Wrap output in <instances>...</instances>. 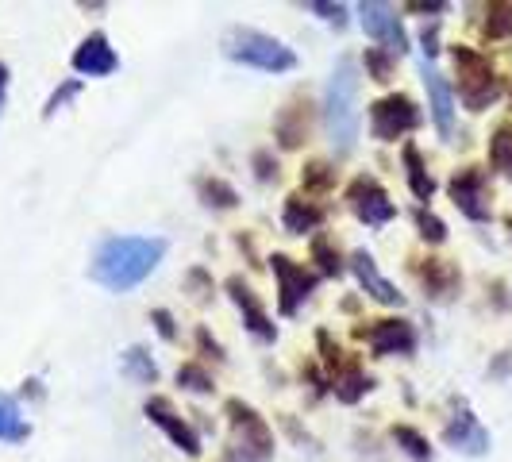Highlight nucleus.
Instances as JSON below:
<instances>
[{
    "mask_svg": "<svg viewBox=\"0 0 512 462\" xmlns=\"http://www.w3.org/2000/svg\"><path fill=\"white\" fill-rule=\"evenodd\" d=\"M389 436H393V443H397L412 462H432V443L420 436L416 428H409V424H393Z\"/></svg>",
    "mask_w": 512,
    "mask_h": 462,
    "instance_id": "obj_26",
    "label": "nucleus"
},
{
    "mask_svg": "<svg viewBox=\"0 0 512 462\" xmlns=\"http://www.w3.org/2000/svg\"><path fill=\"white\" fill-rule=\"evenodd\" d=\"M185 285L193 289V301H208V297H212V278H208L201 266H197V270H189Z\"/></svg>",
    "mask_w": 512,
    "mask_h": 462,
    "instance_id": "obj_37",
    "label": "nucleus"
},
{
    "mask_svg": "<svg viewBox=\"0 0 512 462\" xmlns=\"http://www.w3.org/2000/svg\"><path fill=\"white\" fill-rule=\"evenodd\" d=\"M416 278H420V285L428 289V297H436V301H451L455 293H459V270L447 262V258H420L416 266Z\"/></svg>",
    "mask_w": 512,
    "mask_h": 462,
    "instance_id": "obj_19",
    "label": "nucleus"
},
{
    "mask_svg": "<svg viewBox=\"0 0 512 462\" xmlns=\"http://www.w3.org/2000/svg\"><path fill=\"white\" fill-rule=\"evenodd\" d=\"M359 24L366 31V39L382 43V51H389L393 58L409 51V35L401 27V16L389 4H359Z\"/></svg>",
    "mask_w": 512,
    "mask_h": 462,
    "instance_id": "obj_12",
    "label": "nucleus"
},
{
    "mask_svg": "<svg viewBox=\"0 0 512 462\" xmlns=\"http://www.w3.org/2000/svg\"><path fill=\"white\" fill-rule=\"evenodd\" d=\"M436 39H439V27L432 24V27H424V35H420V43H424V54H428V58H436Z\"/></svg>",
    "mask_w": 512,
    "mask_h": 462,
    "instance_id": "obj_40",
    "label": "nucleus"
},
{
    "mask_svg": "<svg viewBox=\"0 0 512 462\" xmlns=\"http://www.w3.org/2000/svg\"><path fill=\"white\" fill-rule=\"evenodd\" d=\"M31 436V424L20 412V401L12 393H0V443H24Z\"/></svg>",
    "mask_w": 512,
    "mask_h": 462,
    "instance_id": "obj_22",
    "label": "nucleus"
},
{
    "mask_svg": "<svg viewBox=\"0 0 512 462\" xmlns=\"http://www.w3.org/2000/svg\"><path fill=\"white\" fill-rule=\"evenodd\" d=\"M420 74H424V89H428V108H432L436 131L443 139H451V135H455V89L447 85V77L439 74L428 58H424Z\"/></svg>",
    "mask_w": 512,
    "mask_h": 462,
    "instance_id": "obj_15",
    "label": "nucleus"
},
{
    "mask_svg": "<svg viewBox=\"0 0 512 462\" xmlns=\"http://www.w3.org/2000/svg\"><path fill=\"white\" fill-rule=\"evenodd\" d=\"M143 412H147V420H151L154 428H162V432H166V439H170L178 451H185L189 459H197V455H201V436H197V432H193V424L174 409V401H170V397H147Z\"/></svg>",
    "mask_w": 512,
    "mask_h": 462,
    "instance_id": "obj_10",
    "label": "nucleus"
},
{
    "mask_svg": "<svg viewBox=\"0 0 512 462\" xmlns=\"http://www.w3.org/2000/svg\"><path fill=\"white\" fill-rule=\"evenodd\" d=\"M124 374L139 385L158 382V366H154V359L143 351V347H128V351H124Z\"/></svg>",
    "mask_w": 512,
    "mask_h": 462,
    "instance_id": "obj_27",
    "label": "nucleus"
},
{
    "mask_svg": "<svg viewBox=\"0 0 512 462\" xmlns=\"http://www.w3.org/2000/svg\"><path fill=\"white\" fill-rule=\"evenodd\" d=\"M220 47H224V58L262 70V74H289L297 66V54L289 51L282 39H274L258 27H228Z\"/></svg>",
    "mask_w": 512,
    "mask_h": 462,
    "instance_id": "obj_3",
    "label": "nucleus"
},
{
    "mask_svg": "<svg viewBox=\"0 0 512 462\" xmlns=\"http://www.w3.org/2000/svg\"><path fill=\"white\" fill-rule=\"evenodd\" d=\"M447 193H451V201H455V208H459L466 220L486 224L489 216H493V208H489L486 170H478V166H466V170H459L455 178L447 181Z\"/></svg>",
    "mask_w": 512,
    "mask_h": 462,
    "instance_id": "obj_8",
    "label": "nucleus"
},
{
    "mask_svg": "<svg viewBox=\"0 0 512 462\" xmlns=\"http://www.w3.org/2000/svg\"><path fill=\"white\" fill-rule=\"evenodd\" d=\"M332 166L328 162H308L305 170H301V185H305L308 193H324V189H332Z\"/></svg>",
    "mask_w": 512,
    "mask_h": 462,
    "instance_id": "obj_32",
    "label": "nucleus"
},
{
    "mask_svg": "<svg viewBox=\"0 0 512 462\" xmlns=\"http://www.w3.org/2000/svg\"><path fill=\"white\" fill-rule=\"evenodd\" d=\"M77 89H81V81H66L62 89H54L51 101H47V108H43V116H54L58 108H66V101H74V97H77Z\"/></svg>",
    "mask_w": 512,
    "mask_h": 462,
    "instance_id": "obj_35",
    "label": "nucleus"
},
{
    "mask_svg": "<svg viewBox=\"0 0 512 462\" xmlns=\"http://www.w3.org/2000/svg\"><path fill=\"white\" fill-rule=\"evenodd\" d=\"M224 412H228L231 447H235V451H243L247 459H255V462L274 459V432H270V424H266L247 401L231 397L228 405H224Z\"/></svg>",
    "mask_w": 512,
    "mask_h": 462,
    "instance_id": "obj_5",
    "label": "nucleus"
},
{
    "mask_svg": "<svg viewBox=\"0 0 512 462\" xmlns=\"http://www.w3.org/2000/svg\"><path fill=\"white\" fill-rule=\"evenodd\" d=\"M162 255H166V239L158 235H108L93 251L89 278L108 293H128L151 278Z\"/></svg>",
    "mask_w": 512,
    "mask_h": 462,
    "instance_id": "obj_1",
    "label": "nucleus"
},
{
    "mask_svg": "<svg viewBox=\"0 0 512 462\" xmlns=\"http://www.w3.org/2000/svg\"><path fill=\"white\" fill-rule=\"evenodd\" d=\"M308 12H316L320 20H328V24H335V27L347 24V8H343V4H324V0H312V4H308Z\"/></svg>",
    "mask_w": 512,
    "mask_h": 462,
    "instance_id": "obj_34",
    "label": "nucleus"
},
{
    "mask_svg": "<svg viewBox=\"0 0 512 462\" xmlns=\"http://www.w3.org/2000/svg\"><path fill=\"white\" fill-rule=\"evenodd\" d=\"M351 270H355L359 285L374 297V301H382V305H397V308L405 305V293L389 282V278H382V270H378V262H374L370 251H355V255H351Z\"/></svg>",
    "mask_w": 512,
    "mask_h": 462,
    "instance_id": "obj_18",
    "label": "nucleus"
},
{
    "mask_svg": "<svg viewBox=\"0 0 512 462\" xmlns=\"http://www.w3.org/2000/svg\"><path fill=\"white\" fill-rule=\"evenodd\" d=\"M443 443L451 447V451H459V455H486L489 451V432L478 424V416L466 409V405H455V416L447 420V428H443Z\"/></svg>",
    "mask_w": 512,
    "mask_h": 462,
    "instance_id": "obj_13",
    "label": "nucleus"
},
{
    "mask_svg": "<svg viewBox=\"0 0 512 462\" xmlns=\"http://www.w3.org/2000/svg\"><path fill=\"white\" fill-rule=\"evenodd\" d=\"M412 220H416V231H420V239H428V243H443V239H447V224L439 220L436 212H428V208H416V212H412Z\"/></svg>",
    "mask_w": 512,
    "mask_h": 462,
    "instance_id": "obj_30",
    "label": "nucleus"
},
{
    "mask_svg": "<svg viewBox=\"0 0 512 462\" xmlns=\"http://www.w3.org/2000/svg\"><path fill=\"white\" fill-rule=\"evenodd\" d=\"M405 178H409V189L416 193V201H432V193H436V181L428 174V166H424V158L416 147H405Z\"/></svg>",
    "mask_w": 512,
    "mask_h": 462,
    "instance_id": "obj_23",
    "label": "nucleus"
},
{
    "mask_svg": "<svg viewBox=\"0 0 512 462\" xmlns=\"http://www.w3.org/2000/svg\"><path fill=\"white\" fill-rule=\"evenodd\" d=\"M347 208L359 216L366 228H385L393 216H397V205L389 201V193L382 189V181L370 178V174H359V178L347 185Z\"/></svg>",
    "mask_w": 512,
    "mask_h": 462,
    "instance_id": "obj_7",
    "label": "nucleus"
},
{
    "mask_svg": "<svg viewBox=\"0 0 512 462\" xmlns=\"http://www.w3.org/2000/svg\"><path fill=\"white\" fill-rule=\"evenodd\" d=\"M509 228H512V220H509Z\"/></svg>",
    "mask_w": 512,
    "mask_h": 462,
    "instance_id": "obj_44",
    "label": "nucleus"
},
{
    "mask_svg": "<svg viewBox=\"0 0 512 462\" xmlns=\"http://www.w3.org/2000/svg\"><path fill=\"white\" fill-rule=\"evenodd\" d=\"M489 162L493 170H501L512 181V124H501L489 139Z\"/></svg>",
    "mask_w": 512,
    "mask_h": 462,
    "instance_id": "obj_28",
    "label": "nucleus"
},
{
    "mask_svg": "<svg viewBox=\"0 0 512 462\" xmlns=\"http://www.w3.org/2000/svg\"><path fill=\"white\" fill-rule=\"evenodd\" d=\"M312 262H316V270L324 278H339L347 270L343 258H339V247H335L328 235H312Z\"/></svg>",
    "mask_w": 512,
    "mask_h": 462,
    "instance_id": "obj_25",
    "label": "nucleus"
},
{
    "mask_svg": "<svg viewBox=\"0 0 512 462\" xmlns=\"http://www.w3.org/2000/svg\"><path fill=\"white\" fill-rule=\"evenodd\" d=\"M228 462H255V459H247L243 451H235V447H228Z\"/></svg>",
    "mask_w": 512,
    "mask_h": 462,
    "instance_id": "obj_43",
    "label": "nucleus"
},
{
    "mask_svg": "<svg viewBox=\"0 0 512 462\" xmlns=\"http://www.w3.org/2000/svg\"><path fill=\"white\" fill-rule=\"evenodd\" d=\"M70 62H74V70L81 77H108V74H116V66H120L116 51L108 47V35H101V31H93V35L74 51Z\"/></svg>",
    "mask_w": 512,
    "mask_h": 462,
    "instance_id": "obj_17",
    "label": "nucleus"
},
{
    "mask_svg": "<svg viewBox=\"0 0 512 462\" xmlns=\"http://www.w3.org/2000/svg\"><path fill=\"white\" fill-rule=\"evenodd\" d=\"M228 297L235 301V308L243 312V324H247V332L255 335L258 343H274L278 339V328H274V320H270V312L262 308V301H258V293L251 289V285L243 282V278H228Z\"/></svg>",
    "mask_w": 512,
    "mask_h": 462,
    "instance_id": "obj_14",
    "label": "nucleus"
},
{
    "mask_svg": "<svg viewBox=\"0 0 512 462\" xmlns=\"http://www.w3.org/2000/svg\"><path fill=\"white\" fill-rule=\"evenodd\" d=\"M282 224L289 235H308V231H316L324 224V208L305 201V197H285V208H282Z\"/></svg>",
    "mask_w": 512,
    "mask_h": 462,
    "instance_id": "obj_20",
    "label": "nucleus"
},
{
    "mask_svg": "<svg viewBox=\"0 0 512 462\" xmlns=\"http://www.w3.org/2000/svg\"><path fill=\"white\" fill-rule=\"evenodd\" d=\"M178 385L193 389V393H212V374H208L205 366H197V362H185L178 370Z\"/></svg>",
    "mask_w": 512,
    "mask_h": 462,
    "instance_id": "obj_33",
    "label": "nucleus"
},
{
    "mask_svg": "<svg viewBox=\"0 0 512 462\" xmlns=\"http://www.w3.org/2000/svg\"><path fill=\"white\" fill-rule=\"evenodd\" d=\"M197 347H201V355H208V359L224 362V347L212 339V332H208V328H197Z\"/></svg>",
    "mask_w": 512,
    "mask_h": 462,
    "instance_id": "obj_39",
    "label": "nucleus"
},
{
    "mask_svg": "<svg viewBox=\"0 0 512 462\" xmlns=\"http://www.w3.org/2000/svg\"><path fill=\"white\" fill-rule=\"evenodd\" d=\"M359 89V62L351 54H343L335 62L332 77H328V93H324V128L339 154H351L355 139H359Z\"/></svg>",
    "mask_w": 512,
    "mask_h": 462,
    "instance_id": "obj_2",
    "label": "nucleus"
},
{
    "mask_svg": "<svg viewBox=\"0 0 512 462\" xmlns=\"http://www.w3.org/2000/svg\"><path fill=\"white\" fill-rule=\"evenodd\" d=\"M355 335H359L378 359L412 355L416 351V328H412L409 320H370L366 328H355Z\"/></svg>",
    "mask_w": 512,
    "mask_h": 462,
    "instance_id": "obj_11",
    "label": "nucleus"
},
{
    "mask_svg": "<svg viewBox=\"0 0 512 462\" xmlns=\"http://www.w3.org/2000/svg\"><path fill=\"white\" fill-rule=\"evenodd\" d=\"M308 128H312V104L308 97H289L285 108L274 116V135H278V143H282L285 151H297L301 143L308 139Z\"/></svg>",
    "mask_w": 512,
    "mask_h": 462,
    "instance_id": "obj_16",
    "label": "nucleus"
},
{
    "mask_svg": "<svg viewBox=\"0 0 512 462\" xmlns=\"http://www.w3.org/2000/svg\"><path fill=\"white\" fill-rule=\"evenodd\" d=\"M455 70H459V97L470 112H486L501 97V77L482 51L455 47Z\"/></svg>",
    "mask_w": 512,
    "mask_h": 462,
    "instance_id": "obj_4",
    "label": "nucleus"
},
{
    "mask_svg": "<svg viewBox=\"0 0 512 462\" xmlns=\"http://www.w3.org/2000/svg\"><path fill=\"white\" fill-rule=\"evenodd\" d=\"M332 389H335V401L355 405V401H362L374 389V382H370V374H362L359 366H339L332 374Z\"/></svg>",
    "mask_w": 512,
    "mask_h": 462,
    "instance_id": "obj_21",
    "label": "nucleus"
},
{
    "mask_svg": "<svg viewBox=\"0 0 512 462\" xmlns=\"http://www.w3.org/2000/svg\"><path fill=\"white\" fill-rule=\"evenodd\" d=\"M486 35L489 39H509L512 35V4H489Z\"/></svg>",
    "mask_w": 512,
    "mask_h": 462,
    "instance_id": "obj_31",
    "label": "nucleus"
},
{
    "mask_svg": "<svg viewBox=\"0 0 512 462\" xmlns=\"http://www.w3.org/2000/svg\"><path fill=\"white\" fill-rule=\"evenodd\" d=\"M151 320H154V328H158V335H162L166 343H174V339H178V328H174V316H170L166 308H154Z\"/></svg>",
    "mask_w": 512,
    "mask_h": 462,
    "instance_id": "obj_38",
    "label": "nucleus"
},
{
    "mask_svg": "<svg viewBox=\"0 0 512 462\" xmlns=\"http://www.w3.org/2000/svg\"><path fill=\"white\" fill-rule=\"evenodd\" d=\"M251 166H255V178L258 181H274V178H278V158H274L270 151H255Z\"/></svg>",
    "mask_w": 512,
    "mask_h": 462,
    "instance_id": "obj_36",
    "label": "nucleus"
},
{
    "mask_svg": "<svg viewBox=\"0 0 512 462\" xmlns=\"http://www.w3.org/2000/svg\"><path fill=\"white\" fill-rule=\"evenodd\" d=\"M409 8H412V12H443V4H439V0H432V4H424V0H412Z\"/></svg>",
    "mask_w": 512,
    "mask_h": 462,
    "instance_id": "obj_41",
    "label": "nucleus"
},
{
    "mask_svg": "<svg viewBox=\"0 0 512 462\" xmlns=\"http://www.w3.org/2000/svg\"><path fill=\"white\" fill-rule=\"evenodd\" d=\"M362 66H366V77H374V81H389V77H393V54L382 51V47H366Z\"/></svg>",
    "mask_w": 512,
    "mask_h": 462,
    "instance_id": "obj_29",
    "label": "nucleus"
},
{
    "mask_svg": "<svg viewBox=\"0 0 512 462\" xmlns=\"http://www.w3.org/2000/svg\"><path fill=\"white\" fill-rule=\"evenodd\" d=\"M197 197L205 201L208 208H220V212H228V208L239 205V193L231 189L224 178H197Z\"/></svg>",
    "mask_w": 512,
    "mask_h": 462,
    "instance_id": "obj_24",
    "label": "nucleus"
},
{
    "mask_svg": "<svg viewBox=\"0 0 512 462\" xmlns=\"http://www.w3.org/2000/svg\"><path fill=\"white\" fill-rule=\"evenodd\" d=\"M4 93H8V66L0 62V108H4Z\"/></svg>",
    "mask_w": 512,
    "mask_h": 462,
    "instance_id": "obj_42",
    "label": "nucleus"
},
{
    "mask_svg": "<svg viewBox=\"0 0 512 462\" xmlns=\"http://www.w3.org/2000/svg\"><path fill=\"white\" fill-rule=\"evenodd\" d=\"M420 124H424V116H420V108L409 93H389V97L370 104V135L378 143H397Z\"/></svg>",
    "mask_w": 512,
    "mask_h": 462,
    "instance_id": "obj_6",
    "label": "nucleus"
},
{
    "mask_svg": "<svg viewBox=\"0 0 512 462\" xmlns=\"http://www.w3.org/2000/svg\"><path fill=\"white\" fill-rule=\"evenodd\" d=\"M270 266H274V278H278V312L282 316H297L301 305L312 297V289H316V274L305 270V266H297L289 255H274Z\"/></svg>",
    "mask_w": 512,
    "mask_h": 462,
    "instance_id": "obj_9",
    "label": "nucleus"
}]
</instances>
